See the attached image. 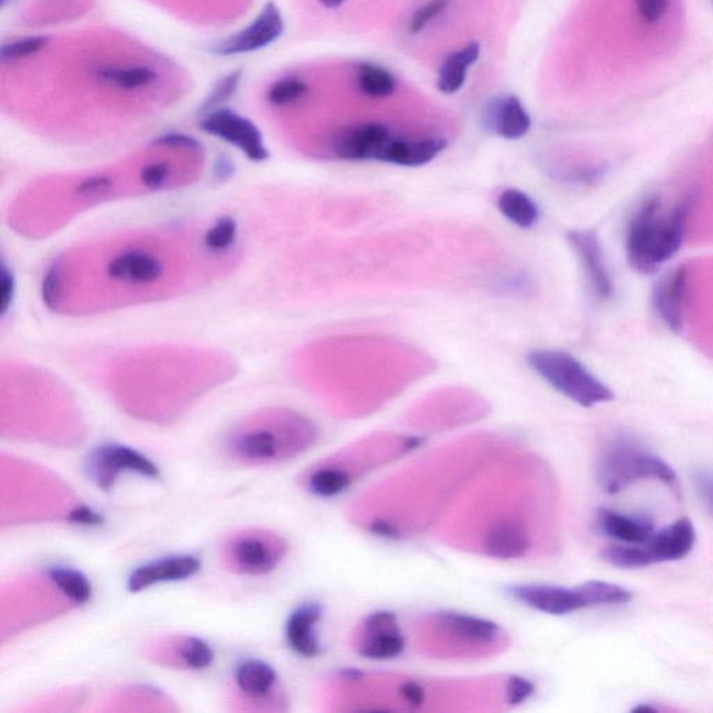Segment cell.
Here are the masks:
<instances>
[{"label": "cell", "instance_id": "obj_1", "mask_svg": "<svg viewBox=\"0 0 713 713\" xmlns=\"http://www.w3.org/2000/svg\"><path fill=\"white\" fill-rule=\"evenodd\" d=\"M237 261L236 227L137 230L88 241L59 255L46 272V305L62 315H92L172 299L225 275Z\"/></svg>", "mask_w": 713, "mask_h": 713}, {"label": "cell", "instance_id": "obj_2", "mask_svg": "<svg viewBox=\"0 0 713 713\" xmlns=\"http://www.w3.org/2000/svg\"><path fill=\"white\" fill-rule=\"evenodd\" d=\"M201 170V145L183 134H168L155 140L148 154L119 165L35 180L16 195L7 219L14 232L42 239L88 209L187 186Z\"/></svg>", "mask_w": 713, "mask_h": 713}, {"label": "cell", "instance_id": "obj_3", "mask_svg": "<svg viewBox=\"0 0 713 713\" xmlns=\"http://www.w3.org/2000/svg\"><path fill=\"white\" fill-rule=\"evenodd\" d=\"M234 368L221 351L165 344L117 357L109 365L108 383L131 413L168 420L232 378Z\"/></svg>", "mask_w": 713, "mask_h": 713}, {"label": "cell", "instance_id": "obj_4", "mask_svg": "<svg viewBox=\"0 0 713 713\" xmlns=\"http://www.w3.org/2000/svg\"><path fill=\"white\" fill-rule=\"evenodd\" d=\"M317 436V428L303 415L269 409L248 415L234 425L223 442V453L240 466H269L304 453Z\"/></svg>", "mask_w": 713, "mask_h": 713}, {"label": "cell", "instance_id": "obj_5", "mask_svg": "<svg viewBox=\"0 0 713 713\" xmlns=\"http://www.w3.org/2000/svg\"><path fill=\"white\" fill-rule=\"evenodd\" d=\"M698 194L688 191L670 209L661 195L645 198L631 216L626 230V255L631 268L649 275L675 258L686 240Z\"/></svg>", "mask_w": 713, "mask_h": 713}, {"label": "cell", "instance_id": "obj_6", "mask_svg": "<svg viewBox=\"0 0 713 713\" xmlns=\"http://www.w3.org/2000/svg\"><path fill=\"white\" fill-rule=\"evenodd\" d=\"M3 420L13 427H48L77 422V410L65 386L44 370L26 363L2 364Z\"/></svg>", "mask_w": 713, "mask_h": 713}, {"label": "cell", "instance_id": "obj_7", "mask_svg": "<svg viewBox=\"0 0 713 713\" xmlns=\"http://www.w3.org/2000/svg\"><path fill=\"white\" fill-rule=\"evenodd\" d=\"M595 478L608 495H617L638 481L656 480L666 485L677 481L670 464L627 434L613 436L603 448L595 466Z\"/></svg>", "mask_w": 713, "mask_h": 713}, {"label": "cell", "instance_id": "obj_8", "mask_svg": "<svg viewBox=\"0 0 713 713\" xmlns=\"http://www.w3.org/2000/svg\"><path fill=\"white\" fill-rule=\"evenodd\" d=\"M528 365L556 392L578 406L590 409L615 399L612 390L567 351H532L528 354Z\"/></svg>", "mask_w": 713, "mask_h": 713}, {"label": "cell", "instance_id": "obj_9", "mask_svg": "<svg viewBox=\"0 0 713 713\" xmlns=\"http://www.w3.org/2000/svg\"><path fill=\"white\" fill-rule=\"evenodd\" d=\"M286 552V541L276 532L247 528L225 539L221 546V560L232 573L262 576L275 570Z\"/></svg>", "mask_w": 713, "mask_h": 713}, {"label": "cell", "instance_id": "obj_10", "mask_svg": "<svg viewBox=\"0 0 713 713\" xmlns=\"http://www.w3.org/2000/svg\"><path fill=\"white\" fill-rule=\"evenodd\" d=\"M124 473H136L148 478H159L161 475L158 466L143 453L117 443L99 445L85 457V477L102 491H111L117 478Z\"/></svg>", "mask_w": 713, "mask_h": 713}, {"label": "cell", "instance_id": "obj_11", "mask_svg": "<svg viewBox=\"0 0 713 713\" xmlns=\"http://www.w3.org/2000/svg\"><path fill=\"white\" fill-rule=\"evenodd\" d=\"M283 33H285V20L282 12L275 3L268 2L247 27L209 45L208 51L221 58L247 55L275 44Z\"/></svg>", "mask_w": 713, "mask_h": 713}, {"label": "cell", "instance_id": "obj_12", "mask_svg": "<svg viewBox=\"0 0 713 713\" xmlns=\"http://www.w3.org/2000/svg\"><path fill=\"white\" fill-rule=\"evenodd\" d=\"M407 647L406 636L397 616L389 610H376L365 617L358 634L356 649L368 661H393Z\"/></svg>", "mask_w": 713, "mask_h": 713}, {"label": "cell", "instance_id": "obj_13", "mask_svg": "<svg viewBox=\"0 0 713 713\" xmlns=\"http://www.w3.org/2000/svg\"><path fill=\"white\" fill-rule=\"evenodd\" d=\"M200 129L239 148L251 161L260 162L268 158L260 129L232 109L218 108L204 113L200 117Z\"/></svg>", "mask_w": 713, "mask_h": 713}, {"label": "cell", "instance_id": "obj_14", "mask_svg": "<svg viewBox=\"0 0 713 713\" xmlns=\"http://www.w3.org/2000/svg\"><path fill=\"white\" fill-rule=\"evenodd\" d=\"M513 601L549 616H567L588 608L583 585L576 588L551 584H513L506 588Z\"/></svg>", "mask_w": 713, "mask_h": 713}, {"label": "cell", "instance_id": "obj_15", "mask_svg": "<svg viewBox=\"0 0 713 713\" xmlns=\"http://www.w3.org/2000/svg\"><path fill=\"white\" fill-rule=\"evenodd\" d=\"M144 655L166 668L180 670L207 669L214 662V651L200 638L175 636L161 638L144 648Z\"/></svg>", "mask_w": 713, "mask_h": 713}, {"label": "cell", "instance_id": "obj_16", "mask_svg": "<svg viewBox=\"0 0 713 713\" xmlns=\"http://www.w3.org/2000/svg\"><path fill=\"white\" fill-rule=\"evenodd\" d=\"M436 626L454 641L466 647L492 648L505 640V633L498 623L467 613H435Z\"/></svg>", "mask_w": 713, "mask_h": 713}, {"label": "cell", "instance_id": "obj_17", "mask_svg": "<svg viewBox=\"0 0 713 713\" xmlns=\"http://www.w3.org/2000/svg\"><path fill=\"white\" fill-rule=\"evenodd\" d=\"M567 239L583 266L592 293L598 299H610L613 294V280L597 233L592 230H573L567 234Z\"/></svg>", "mask_w": 713, "mask_h": 713}, {"label": "cell", "instance_id": "obj_18", "mask_svg": "<svg viewBox=\"0 0 713 713\" xmlns=\"http://www.w3.org/2000/svg\"><path fill=\"white\" fill-rule=\"evenodd\" d=\"M688 292L686 266H677L656 282L652 305L659 319L669 331L679 333L684 325V310Z\"/></svg>", "mask_w": 713, "mask_h": 713}, {"label": "cell", "instance_id": "obj_19", "mask_svg": "<svg viewBox=\"0 0 713 713\" xmlns=\"http://www.w3.org/2000/svg\"><path fill=\"white\" fill-rule=\"evenodd\" d=\"M388 127L370 123L340 131L333 138L332 152L343 161H379L386 144L392 140Z\"/></svg>", "mask_w": 713, "mask_h": 713}, {"label": "cell", "instance_id": "obj_20", "mask_svg": "<svg viewBox=\"0 0 713 713\" xmlns=\"http://www.w3.org/2000/svg\"><path fill=\"white\" fill-rule=\"evenodd\" d=\"M482 124L489 133L505 138L520 140L531 129V117L520 99L514 95H498L489 99L482 111Z\"/></svg>", "mask_w": 713, "mask_h": 713}, {"label": "cell", "instance_id": "obj_21", "mask_svg": "<svg viewBox=\"0 0 713 713\" xmlns=\"http://www.w3.org/2000/svg\"><path fill=\"white\" fill-rule=\"evenodd\" d=\"M697 541L693 521L679 519L654 535L645 542L649 562L652 564L677 562L690 555Z\"/></svg>", "mask_w": 713, "mask_h": 713}, {"label": "cell", "instance_id": "obj_22", "mask_svg": "<svg viewBox=\"0 0 713 713\" xmlns=\"http://www.w3.org/2000/svg\"><path fill=\"white\" fill-rule=\"evenodd\" d=\"M200 570V559L195 556H169L138 567L131 573L127 587L130 592H141L152 585L186 580Z\"/></svg>", "mask_w": 713, "mask_h": 713}, {"label": "cell", "instance_id": "obj_23", "mask_svg": "<svg viewBox=\"0 0 713 713\" xmlns=\"http://www.w3.org/2000/svg\"><path fill=\"white\" fill-rule=\"evenodd\" d=\"M324 615L321 603H301L293 610L286 623V640L289 647L303 658H317L322 654V645L317 634L318 623Z\"/></svg>", "mask_w": 713, "mask_h": 713}, {"label": "cell", "instance_id": "obj_24", "mask_svg": "<svg viewBox=\"0 0 713 713\" xmlns=\"http://www.w3.org/2000/svg\"><path fill=\"white\" fill-rule=\"evenodd\" d=\"M595 527L599 534L613 539L617 544H645L656 531L651 517L616 512L605 507L598 510Z\"/></svg>", "mask_w": 713, "mask_h": 713}, {"label": "cell", "instance_id": "obj_25", "mask_svg": "<svg viewBox=\"0 0 713 713\" xmlns=\"http://www.w3.org/2000/svg\"><path fill=\"white\" fill-rule=\"evenodd\" d=\"M234 683L241 697L254 704H273L278 700V675L268 663L247 659L234 670Z\"/></svg>", "mask_w": 713, "mask_h": 713}, {"label": "cell", "instance_id": "obj_26", "mask_svg": "<svg viewBox=\"0 0 713 713\" xmlns=\"http://www.w3.org/2000/svg\"><path fill=\"white\" fill-rule=\"evenodd\" d=\"M446 147H448V141L441 137L420 138V140L392 138L383 148L379 162L417 168V166L427 165L434 161Z\"/></svg>", "mask_w": 713, "mask_h": 713}, {"label": "cell", "instance_id": "obj_27", "mask_svg": "<svg viewBox=\"0 0 713 713\" xmlns=\"http://www.w3.org/2000/svg\"><path fill=\"white\" fill-rule=\"evenodd\" d=\"M530 539L521 524L503 520L493 524L484 539V551L495 559H519L526 555Z\"/></svg>", "mask_w": 713, "mask_h": 713}, {"label": "cell", "instance_id": "obj_28", "mask_svg": "<svg viewBox=\"0 0 713 713\" xmlns=\"http://www.w3.org/2000/svg\"><path fill=\"white\" fill-rule=\"evenodd\" d=\"M481 46L470 42L460 51L450 53L441 66L438 88L443 94H456L466 83L467 72L480 59Z\"/></svg>", "mask_w": 713, "mask_h": 713}, {"label": "cell", "instance_id": "obj_29", "mask_svg": "<svg viewBox=\"0 0 713 713\" xmlns=\"http://www.w3.org/2000/svg\"><path fill=\"white\" fill-rule=\"evenodd\" d=\"M48 581L73 605H85L92 597L90 581L80 571L69 567H49Z\"/></svg>", "mask_w": 713, "mask_h": 713}, {"label": "cell", "instance_id": "obj_30", "mask_svg": "<svg viewBox=\"0 0 713 713\" xmlns=\"http://www.w3.org/2000/svg\"><path fill=\"white\" fill-rule=\"evenodd\" d=\"M97 77L120 90L133 91L150 87L158 76L148 66H102L97 69Z\"/></svg>", "mask_w": 713, "mask_h": 713}, {"label": "cell", "instance_id": "obj_31", "mask_svg": "<svg viewBox=\"0 0 713 713\" xmlns=\"http://www.w3.org/2000/svg\"><path fill=\"white\" fill-rule=\"evenodd\" d=\"M498 207L505 218L523 229L534 226L539 218L537 204L530 195L516 188H509L499 195Z\"/></svg>", "mask_w": 713, "mask_h": 713}, {"label": "cell", "instance_id": "obj_32", "mask_svg": "<svg viewBox=\"0 0 713 713\" xmlns=\"http://www.w3.org/2000/svg\"><path fill=\"white\" fill-rule=\"evenodd\" d=\"M351 484L349 471L338 466L315 468L305 478V488L319 498H333L346 491Z\"/></svg>", "mask_w": 713, "mask_h": 713}, {"label": "cell", "instance_id": "obj_33", "mask_svg": "<svg viewBox=\"0 0 713 713\" xmlns=\"http://www.w3.org/2000/svg\"><path fill=\"white\" fill-rule=\"evenodd\" d=\"M583 588L585 597H587L588 608L626 605L633 599V594H631L629 588L608 583V581H587V583L583 584Z\"/></svg>", "mask_w": 713, "mask_h": 713}, {"label": "cell", "instance_id": "obj_34", "mask_svg": "<svg viewBox=\"0 0 713 713\" xmlns=\"http://www.w3.org/2000/svg\"><path fill=\"white\" fill-rule=\"evenodd\" d=\"M357 81L361 92L371 98H388L396 90L395 78L378 66H360Z\"/></svg>", "mask_w": 713, "mask_h": 713}, {"label": "cell", "instance_id": "obj_35", "mask_svg": "<svg viewBox=\"0 0 713 713\" xmlns=\"http://www.w3.org/2000/svg\"><path fill=\"white\" fill-rule=\"evenodd\" d=\"M603 562L619 569H642L651 566L644 545L615 544L601 552Z\"/></svg>", "mask_w": 713, "mask_h": 713}, {"label": "cell", "instance_id": "obj_36", "mask_svg": "<svg viewBox=\"0 0 713 713\" xmlns=\"http://www.w3.org/2000/svg\"><path fill=\"white\" fill-rule=\"evenodd\" d=\"M241 80H243V70H233L225 77H222L209 92L205 98L204 104L201 105L200 115L214 111V109L222 108L230 98L239 90Z\"/></svg>", "mask_w": 713, "mask_h": 713}, {"label": "cell", "instance_id": "obj_37", "mask_svg": "<svg viewBox=\"0 0 713 713\" xmlns=\"http://www.w3.org/2000/svg\"><path fill=\"white\" fill-rule=\"evenodd\" d=\"M308 87L297 77H285L269 88L268 101L275 106H286L299 101L307 94Z\"/></svg>", "mask_w": 713, "mask_h": 713}, {"label": "cell", "instance_id": "obj_38", "mask_svg": "<svg viewBox=\"0 0 713 713\" xmlns=\"http://www.w3.org/2000/svg\"><path fill=\"white\" fill-rule=\"evenodd\" d=\"M48 42L49 38L41 37V35L14 39V41L6 42V44L2 45L0 59H2L3 63H6L28 58V56H33L41 49H44Z\"/></svg>", "mask_w": 713, "mask_h": 713}, {"label": "cell", "instance_id": "obj_39", "mask_svg": "<svg viewBox=\"0 0 713 713\" xmlns=\"http://www.w3.org/2000/svg\"><path fill=\"white\" fill-rule=\"evenodd\" d=\"M691 481L701 506L713 519V468H695Z\"/></svg>", "mask_w": 713, "mask_h": 713}, {"label": "cell", "instance_id": "obj_40", "mask_svg": "<svg viewBox=\"0 0 713 713\" xmlns=\"http://www.w3.org/2000/svg\"><path fill=\"white\" fill-rule=\"evenodd\" d=\"M450 0H431V2L425 3L420 9L415 10L413 14V19L410 23V31L413 34L421 33L425 27L435 20L436 17L441 16L446 9H448Z\"/></svg>", "mask_w": 713, "mask_h": 713}, {"label": "cell", "instance_id": "obj_41", "mask_svg": "<svg viewBox=\"0 0 713 713\" xmlns=\"http://www.w3.org/2000/svg\"><path fill=\"white\" fill-rule=\"evenodd\" d=\"M535 693V686L532 681L524 677L513 676L506 683V701L513 707L524 704L528 698Z\"/></svg>", "mask_w": 713, "mask_h": 713}, {"label": "cell", "instance_id": "obj_42", "mask_svg": "<svg viewBox=\"0 0 713 713\" xmlns=\"http://www.w3.org/2000/svg\"><path fill=\"white\" fill-rule=\"evenodd\" d=\"M670 0H636L638 14L644 23H659L668 12Z\"/></svg>", "mask_w": 713, "mask_h": 713}, {"label": "cell", "instance_id": "obj_43", "mask_svg": "<svg viewBox=\"0 0 713 713\" xmlns=\"http://www.w3.org/2000/svg\"><path fill=\"white\" fill-rule=\"evenodd\" d=\"M69 521L81 524V526H99L104 523V517L87 506H80L69 513Z\"/></svg>", "mask_w": 713, "mask_h": 713}, {"label": "cell", "instance_id": "obj_44", "mask_svg": "<svg viewBox=\"0 0 713 713\" xmlns=\"http://www.w3.org/2000/svg\"><path fill=\"white\" fill-rule=\"evenodd\" d=\"M399 694L402 695L404 701L410 702V704L418 705L425 701L424 687L415 681L403 683L399 688Z\"/></svg>", "mask_w": 713, "mask_h": 713}, {"label": "cell", "instance_id": "obj_45", "mask_svg": "<svg viewBox=\"0 0 713 713\" xmlns=\"http://www.w3.org/2000/svg\"><path fill=\"white\" fill-rule=\"evenodd\" d=\"M319 2L325 7H328V9H336V7L342 5L344 0H319Z\"/></svg>", "mask_w": 713, "mask_h": 713}, {"label": "cell", "instance_id": "obj_46", "mask_svg": "<svg viewBox=\"0 0 713 713\" xmlns=\"http://www.w3.org/2000/svg\"><path fill=\"white\" fill-rule=\"evenodd\" d=\"M7 0H2L3 6L6 5Z\"/></svg>", "mask_w": 713, "mask_h": 713}]
</instances>
